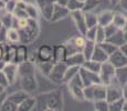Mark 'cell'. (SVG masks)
<instances>
[{
	"instance_id": "cell-13",
	"label": "cell",
	"mask_w": 127,
	"mask_h": 111,
	"mask_svg": "<svg viewBox=\"0 0 127 111\" xmlns=\"http://www.w3.org/2000/svg\"><path fill=\"white\" fill-rule=\"evenodd\" d=\"M70 16V10L67 9L66 6H63V4H59L55 2L54 4V9L52 12V18L51 21L52 22H58L62 19H65Z\"/></svg>"
},
{
	"instance_id": "cell-43",
	"label": "cell",
	"mask_w": 127,
	"mask_h": 111,
	"mask_svg": "<svg viewBox=\"0 0 127 111\" xmlns=\"http://www.w3.org/2000/svg\"><path fill=\"white\" fill-rule=\"evenodd\" d=\"M98 46L101 47V48L103 49V50H104L108 56H111L112 53H113L114 51L116 50V49H118V47H116L115 44L108 42V41H104V42H102V43H98Z\"/></svg>"
},
{
	"instance_id": "cell-50",
	"label": "cell",
	"mask_w": 127,
	"mask_h": 111,
	"mask_svg": "<svg viewBox=\"0 0 127 111\" xmlns=\"http://www.w3.org/2000/svg\"><path fill=\"white\" fill-rule=\"evenodd\" d=\"M7 97H8V93H7V91H4L3 93H1V95H0V108H1L3 101L7 99Z\"/></svg>"
},
{
	"instance_id": "cell-36",
	"label": "cell",
	"mask_w": 127,
	"mask_h": 111,
	"mask_svg": "<svg viewBox=\"0 0 127 111\" xmlns=\"http://www.w3.org/2000/svg\"><path fill=\"white\" fill-rule=\"evenodd\" d=\"M85 23H86L87 28L97 26L98 24V22H97V14L93 13L92 11H86L85 12Z\"/></svg>"
},
{
	"instance_id": "cell-25",
	"label": "cell",
	"mask_w": 127,
	"mask_h": 111,
	"mask_svg": "<svg viewBox=\"0 0 127 111\" xmlns=\"http://www.w3.org/2000/svg\"><path fill=\"white\" fill-rule=\"evenodd\" d=\"M108 55H107L106 52L103 50V49L101 48V47L98 46V44L96 43V46H95V49H94V51H93V55H92V58L93 60H95V61H97V62H101V63H103L105 62V61H107L108 60Z\"/></svg>"
},
{
	"instance_id": "cell-58",
	"label": "cell",
	"mask_w": 127,
	"mask_h": 111,
	"mask_svg": "<svg viewBox=\"0 0 127 111\" xmlns=\"http://www.w3.org/2000/svg\"><path fill=\"white\" fill-rule=\"evenodd\" d=\"M6 87H3V86H1V85H0V95H1V93H3L4 92V91H6Z\"/></svg>"
},
{
	"instance_id": "cell-22",
	"label": "cell",
	"mask_w": 127,
	"mask_h": 111,
	"mask_svg": "<svg viewBox=\"0 0 127 111\" xmlns=\"http://www.w3.org/2000/svg\"><path fill=\"white\" fill-rule=\"evenodd\" d=\"M34 109H35V97L30 95L18 106V110L17 111H32Z\"/></svg>"
},
{
	"instance_id": "cell-24",
	"label": "cell",
	"mask_w": 127,
	"mask_h": 111,
	"mask_svg": "<svg viewBox=\"0 0 127 111\" xmlns=\"http://www.w3.org/2000/svg\"><path fill=\"white\" fill-rule=\"evenodd\" d=\"M16 51H17V44L4 43V61L6 62H14Z\"/></svg>"
},
{
	"instance_id": "cell-8",
	"label": "cell",
	"mask_w": 127,
	"mask_h": 111,
	"mask_svg": "<svg viewBox=\"0 0 127 111\" xmlns=\"http://www.w3.org/2000/svg\"><path fill=\"white\" fill-rule=\"evenodd\" d=\"M20 86L23 91L28 93H33L38 89V80H36L35 73L32 75H26L20 77Z\"/></svg>"
},
{
	"instance_id": "cell-19",
	"label": "cell",
	"mask_w": 127,
	"mask_h": 111,
	"mask_svg": "<svg viewBox=\"0 0 127 111\" xmlns=\"http://www.w3.org/2000/svg\"><path fill=\"white\" fill-rule=\"evenodd\" d=\"M85 60H86V59H85L83 52L80 51V52H75V53H73V55L67 56L66 59H65V62H66L67 66H80V67H82V65L84 63Z\"/></svg>"
},
{
	"instance_id": "cell-7",
	"label": "cell",
	"mask_w": 127,
	"mask_h": 111,
	"mask_svg": "<svg viewBox=\"0 0 127 111\" xmlns=\"http://www.w3.org/2000/svg\"><path fill=\"white\" fill-rule=\"evenodd\" d=\"M122 97H123V87L114 78V80L108 86H106V100L109 103Z\"/></svg>"
},
{
	"instance_id": "cell-46",
	"label": "cell",
	"mask_w": 127,
	"mask_h": 111,
	"mask_svg": "<svg viewBox=\"0 0 127 111\" xmlns=\"http://www.w3.org/2000/svg\"><path fill=\"white\" fill-rule=\"evenodd\" d=\"M104 30H105V36H106V39H107L108 37H111L112 34L115 33L116 31L118 30V28H117L115 24L109 23V24H107V26L104 27Z\"/></svg>"
},
{
	"instance_id": "cell-16",
	"label": "cell",
	"mask_w": 127,
	"mask_h": 111,
	"mask_svg": "<svg viewBox=\"0 0 127 111\" xmlns=\"http://www.w3.org/2000/svg\"><path fill=\"white\" fill-rule=\"evenodd\" d=\"M66 50H65L64 44H57L53 46V63L55 62H64L66 59Z\"/></svg>"
},
{
	"instance_id": "cell-55",
	"label": "cell",
	"mask_w": 127,
	"mask_h": 111,
	"mask_svg": "<svg viewBox=\"0 0 127 111\" xmlns=\"http://www.w3.org/2000/svg\"><path fill=\"white\" fill-rule=\"evenodd\" d=\"M109 3L113 4V6H116V4L119 3V0H109Z\"/></svg>"
},
{
	"instance_id": "cell-1",
	"label": "cell",
	"mask_w": 127,
	"mask_h": 111,
	"mask_svg": "<svg viewBox=\"0 0 127 111\" xmlns=\"http://www.w3.org/2000/svg\"><path fill=\"white\" fill-rule=\"evenodd\" d=\"M18 31L20 34V43L30 44L38 39L40 34V26L38 20L29 18L26 26L21 29H18Z\"/></svg>"
},
{
	"instance_id": "cell-35",
	"label": "cell",
	"mask_w": 127,
	"mask_h": 111,
	"mask_svg": "<svg viewBox=\"0 0 127 111\" xmlns=\"http://www.w3.org/2000/svg\"><path fill=\"white\" fill-rule=\"evenodd\" d=\"M63 44H64V47H65V50H66V55L67 56L73 55V53H75V52H80V51H82L81 49H80L79 47L74 43V41L72 40V38H70L69 40L65 41Z\"/></svg>"
},
{
	"instance_id": "cell-4",
	"label": "cell",
	"mask_w": 127,
	"mask_h": 111,
	"mask_svg": "<svg viewBox=\"0 0 127 111\" xmlns=\"http://www.w3.org/2000/svg\"><path fill=\"white\" fill-rule=\"evenodd\" d=\"M67 69L66 62H55L53 63L52 69H51L50 73H49L48 79L50 81H52L53 83H57V85H61L63 83V79H64L65 71Z\"/></svg>"
},
{
	"instance_id": "cell-20",
	"label": "cell",
	"mask_w": 127,
	"mask_h": 111,
	"mask_svg": "<svg viewBox=\"0 0 127 111\" xmlns=\"http://www.w3.org/2000/svg\"><path fill=\"white\" fill-rule=\"evenodd\" d=\"M4 37H6V41L9 43H20V34H19L18 29L14 28V27H10V28L6 29Z\"/></svg>"
},
{
	"instance_id": "cell-28",
	"label": "cell",
	"mask_w": 127,
	"mask_h": 111,
	"mask_svg": "<svg viewBox=\"0 0 127 111\" xmlns=\"http://www.w3.org/2000/svg\"><path fill=\"white\" fill-rule=\"evenodd\" d=\"M52 66L53 61H36L35 62V68L46 78L49 77V73L52 69Z\"/></svg>"
},
{
	"instance_id": "cell-29",
	"label": "cell",
	"mask_w": 127,
	"mask_h": 111,
	"mask_svg": "<svg viewBox=\"0 0 127 111\" xmlns=\"http://www.w3.org/2000/svg\"><path fill=\"white\" fill-rule=\"evenodd\" d=\"M115 79L122 87L125 85V83L127 82V66L121 67V68H116Z\"/></svg>"
},
{
	"instance_id": "cell-40",
	"label": "cell",
	"mask_w": 127,
	"mask_h": 111,
	"mask_svg": "<svg viewBox=\"0 0 127 111\" xmlns=\"http://www.w3.org/2000/svg\"><path fill=\"white\" fill-rule=\"evenodd\" d=\"M83 6H84V2L80 1V0H69L66 3V7L70 10V12L75 10H82Z\"/></svg>"
},
{
	"instance_id": "cell-26",
	"label": "cell",
	"mask_w": 127,
	"mask_h": 111,
	"mask_svg": "<svg viewBox=\"0 0 127 111\" xmlns=\"http://www.w3.org/2000/svg\"><path fill=\"white\" fill-rule=\"evenodd\" d=\"M105 41H108V42L115 44L116 47H121L125 43V40H124V33H123V29H118L114 34H112L111 37L106 39Z\"/></svg>"
},
{
	"instance_id": "cell-9",
	"label": "cell",
	"mask_w": 127,
	"mask_h": 111,
	"mask_svg": "<svg viewBox=\"0 0 127 111\" xmlns=\"http://www.w3.org/2000/svg\"><path fill=\"white\" fill-rule=\"evenodd\" d=\"M70 17L72 18L73 22H74L75 27H76L77 31L80 34L84 36L87 30L86 23H85V12L83 10H75L70 12Z\"/></svg>"
},
{
	"instance_id": "cell-27",
	"label": "cell",
	"mask_w": 127,
	"mask_h": 111,
	"mask_svg": "<svg viewBox=\"0 0 127 111\" xmlns=\"http://www.w3.org/2000/svg\"><path fill=\"white\" fill-rule=\"evenodd\" d=\"M29 96H30V93L26 92V91H23L22 89L19 91H16V92L11 93V95H8V97H7V99L11 100L12 102H14L17 106H19L22 101L26 99V98H28Z\"/></svg>"
},
{
	"instance_id": "cell-52",
	"label": "cell",
	"mask_w": 127,
	"mask_h": 111,
	"mask_svg": "<svg viewBox=\"0 0 127 111\" xmlns=\"http://www.w3.org/2000/svg\"><path fill=\"white\" fill-rule=\"evenodd\" d=\"M119 49H121V50L123 51L124 53H125V56L127 57V42H125V43L123 44V46H121V47H119Z\"/></svg>"
},
{
	"instance_id": "cell-56",
	"label": "cell",
	"mask_w": 127,
	"mask_h": 111,
	"mask_svg": "<svg viewBox=\"0 0 127 111\" xmlns=\"http://www.w3.org/2000/svg\"><path fill=\"white\" fill-rule=\"evenodd\" d=\"M4 7H6V2H4L3 0H0V10L4 9Z\"/></svg>"
},
{
	"instance_id": "cell-49",
	"label": "cell",
	"mask_w": 127,
	"mask_h": 111,
	"mask_svg": "<svg viewBox=\"0 0 127 111\" xmlns=\"http://www.w3.org/2000/svg\"><path fill=\"white\" fill-rule=\"evenodd\" d=\"M0 60H4V43L0 42Z\"/></svg>"
},
{
	"instance_id": "cell-2",
	"label": "cell",
	"mask_w": 127,
	"mask_h": 111,
	"mask_svg": "<svg viewBox=\"0 0 127 111\" xmlns=\"http://www.w3.org/2000/svg\"><path fill=\"white\" fill-rule=\"evenodd\" d=\"M83 91H84V99L90 102L106 99V86H104L103 83L86 86L83 88Z\"/></svg>"
},
{
	"instance_id": "cell-31",
	"label": "cell",
	"mask_w": 127,
	"mask_h": 111,
	"mask_svg": "<svg viewBox=\"0 0 127 111\" xmlns=\"http://www.w3.org/2000/svg\"><path fill=\"white\" fill-rule=\"evenodd\" d=\"M95 46H96V42L95 41H92V40H87L86 39V42H85L84 47L82 49V52L84 55L85 59L89 60V59L92 58V55H93V51L95 49Z\"/></svg>"
},
{
	"instance_id": "cell-32",
	"label": "cell",
	"mask_w": 127,
	"mask_h": 111,
	"mask_svg": "<svg viewBox=\"0 0 127 111\" xmlns=\"http://www.w3.org/2000/svg\"><path fill=\"white\" fill-rule=\"evenodd\" d=\"M101 62H97V61L93 60V59H89V60H85L84 63L82 65L83 68L87 69L90 71H93V72L99 73V70H101Z\"/></svg>"
},
{
	"instance_id": "cell-54",
	"label": "cell",
	"mask_w": 127,
	"mask_h": 111,
	"mask_svg": "<svg viewBox=\"0 0 127 111\" xmlns=\"http://www.w3.org/2000/svg\"><path fill=\"white\" fill-rule=\"evenodd\" d=\"M67 1H69V0H57V3H59V4H63V6H66Z\"/></svg>"
},
{
	"instance_id": "cell-48",
	"label": "cell",
	"mask_w": 127,
	"mask_h": 111,
	"mask_svg": "<svg viewBox=\"0 0 127 111\" xmlns=\"http://www.w3.org/2000/svg\"><path fill=\"white\" fill-rule=\"evenodd\" d=\"M0 85L3 86V87L8 88L9 86V81H8V78H7V76L4 75L3 70H0Z\"/></svg>"
},
{
	"instance_id": "cell-37",
	"label": "cell",
	"mask_w": 127,
	"mask_h": 111,
	"mask_svg": "<svg viewBox=\"0 0 127 111\" xmlns=\"http://www.w3.org/2000/svg\"><path fill=\"white\" fill-rule=\"evenodd\" d=\"M125 99L124 97L119 98L117 100H114L112 102H109V107L108 110L109 111H123V107H124V103H125Z\"/></svg>"
},
{
	"instance_id": "cell-30",
	"label": "cell",
	"mask_w": 127,
	"mask_h": 111,
	"mask_svg": "<svg viewBox=\"0 0 127 111\" xmlns=\"http://www.w3.org/2000/svg\"><path fill=\"white\" fill-rule=\"evenodd\" d=\"M34 110H38V111L48 110V106H46V92L35 96V109Z\"/></svg>"
},
{
	"instance_id": "cell-42",
	"label": "cell",
	"mask_w": 127,
	"mask_h": 111,
	"mask_svg": "<svg viewBox=\"0 0 127 111\" xmlns=\"http://www.w3.org/2000/svg\"><path fill=\"white\" fill-rule=\"evenodd\" d=\"M106 40V36H105V30L104 27L97 24V29H96V34H95V42L97 44L102 43Z\"/></svg>"
},
{
	"instance_id": "cell-34",
	"label": "cell",
	"mask_w": 127,
	"mask_h": 111,
	"mask_svg": "<svg viewBox=\"0 0 127 111\" xmlns=\"http://www.w3.org/2000/svg\"><path fill=\"white\" fill-rule=\"evenodd\" d=\"M26 12H27V14H28V18L34 19V20H38L39 16H40V11H39L38 7H36V4L34 6L33 3H27Z\"/></svg>"
},
{
	"instance_id": "cell-41",
	"label": "cell",
	"mask_w": 127,
	"mask_h": 111,
	"mask_svg": "<svg viewBox=\"0 0 127 111\" xmlns=\"http://www.w3.org/2000/svg\"><path fill=\"white\" fill-rule=\"evenodd\" d=\"M102 0H85L84 1V6H83L82 10L84 12L86 11H92L93 9H95L99 3H101Z\"/></svg>"
},
{
	"instance_id": "cell-18",
	"label": "cell",
	"mask_w": 127,
	"mask_h": 111,
	"mask_svg": "<svg viewBox=\"0 0 127 111\" xmlns=\"http://www.w3.org/2000/svg\"><path fill=\"white\" fill-rule=\"evenodd\" d=\"M28 47L27 44L23 43H19L17 46V51H16V59H14V63L19 65V63H22L24 61L28 60Z\"/></svg>"
},
{
	"instance_id": "cell-47",
	"label": "cell",
	"mask_w": 127,
	"mask_h": 111,
	"mask_svg": "<svg viewBox=\"0 0 127 111\" xmlns=\"http://www.w3.org/2000/svg\"><path fill=\"white\" fill-rule=\"evenodd\" d=\"M16 4H17V0H8V1L6 2V7H4V9H6L7 11L9 12H13L14 8H16Z\"/></svg>"
},
{
	"instance_id": "cell-33",
	"label": "cell",
	"mask_w": 127,
	"mask_h": 111,
	"mask_svg": "<svg viewBox=\"0 0 127 111\" xmlns=\"http://www.w3.org/2000/svg\"><path fill=\"white\" fill-rule=\"evenodd\" d=\"M80 68H81L80 66H67V69L64 75V79H63V83H67L75 75H77L80 71Z\"/></svg>"
},
{
	"instance_id": "cell-15",
	"label": "cell",
	"mask_w": 127,
	"mask_h": 111,
	"mask_svg": "<svg viewBox=\"0 0 127 111\" xmlns=\"http://www.w3.org/2000/svg\"><path fill=\"white\" fill-rule=\"evenodd\" d=\"M114 12L111 9H105L102 10L99 13H97V22H98L99 26L105 27L107 24L112 23L113 22V18H114Z\"/></svg>"
},
{
	"instance_id": "cell-21",
	"label": "cell",
	"mask_w": 127,
	"mask_h": 111,
	"mask_svg": "<svg viewBox=\"0 0 127 111\" xmlns=\"http://www.w3.org/2000/svg\"><path fill=\"white\" fill-rule=\"evenodd\" d=\"M67 88H69V91L73 98H74L76 101H85L84 99V91H83V88L81 86H76V85H71V83H67Z\"/></svg>"
},
{
	"instance_id": "cell-51",
	"label": "cell",
	"mask_w": 127,
	"mask_h": 111,
	"mask_svg": "<svg viewBox=\"0 0 127 111\" xmlns=\"http://www.w3.org/2000/svg\"><path fill=\"white\" fill-rule=\"evenodd\" d=\"M123 97H124V99L127 101V82L123 86Z\"/></svg>"
},
{
	"instance_id": "cell-10",
	"label": "cell",
	"mask_w": 127,
	"mask_h": 111,
	"mask_svg": "<svg viewBox=\"0 0 127 111\" xmlns=\"http://www.w3.org/2000/svg\"><path fill=\"white\" fill-rule=\"evenodd\" d=\"M79 73H80V76H81L82 82H83L84 87L91 86V85H96V83H102L99 75L96 72H93V71H90V70H87V69L81 67Z\"/></svg>"
},
{
	"instance_id": "cell-14",
	"label": "cell",
	"mask_w": 127,
	"mask_h": 111,
	"mask_svg": "<svg viewBox=\"0 0 127 111\" xmlns=\"http://www.w3.org/2000/svg\"><path fill=\"white\" fill-rule=\"evenodd\" d=\"M3 72L4 75L7 76L9 81V85H13L16 82L17 78L19 77V73H18V65L14 62H7L3 67Z\"/></svg>"
},
{
	"instance_id": "cell-59",
	"label": "cell",
	"mask_w": 127,
	"mask_h": 111,
	"mask_svg": "<svg viewBox=\"0 0 127 111\" xmlns=\"http://www.w3.org/2000/svg\"><path fill=\"white\" fill-rule=\"evenodd\" d=\"M123 33H124V40H125V42H127V30L126 31L123 30Z\"/></svg>"
},
{
	"instance_id": "cell-45",
	"label": "cell",
	"mask_w": 127,
	"mask_h": 111,
	"mask_svg": "<svg viewBox=\"0 0 127 111\" xmlns=\"http://www.w3.org/2000/svg\"><path fill=\"white\" fill-rule=\"evenodd\" d=\"M96 29H97V26L91 27V28H87V30H86V32H85L84 37L87 39V40L95 41V34H96Z\"/></svg>"
},
{
	"instance_id": "cell-12",
	"label": "cell",
	"mask_w": 127,
	"mask_h": 111,
	"mask_svg": "<svg viewBox=\"0 0 127 111\" xmlns=\"http://www.w3.org/2000/svg\"><path fill=\"white\" fill-rule=\"evenodd\" d=\"M108 61L115 67V68H121V67L127 66V57L119 48L116 49V50L108 57Z\"/></svg>"
},
{
	"instance_id": "cell-23",
	"label": "cell",
	"mask_w": 127,
	"mask_h": 111,
	"mask_svg": "<svg viewBox=\"0 0 127 111\" xmlns=\"http://www.w3.org/2000/svg\"><path fill=\"white\" fill-rule=\"evenodd\" d=\"M13 14L11 12L7 11L6 9H1L0 10V20H1V23L3 26L4 29H8L12 27L13 24Z\"/></svg>"
},
{
	"instance_id": "cell-39",
	"label": "cell",
	"mask_w": 127,
	"mask_h": 111,
	"mask_svg": "<svg viewBox=\"0 0 127 111\" xmlns=\"http://www.w3.org/2000/svg\"><path fill=\"white\" fill-rule=\"evenodd\" d=\"M93 105H94V110H96V111H109L108 110L109 103L106 99L96 100L93 102Z\"/></svg>"
},
{
	"instance_id": "cell-62",
	"label": "cell",
	"mask_w": 127,
	"mask_h": 111,
	"mask_svg": "<svg viewBox=\"0 0 127 111\" xmlns=\"http://www.w3.org/2000/svg\"><path fill=\"white\" fill-rule=\"evenodd\" d=\"M80 1H82V2H84V1H85V0H80Z\"/></svg>"
},
{
	"instance_id": "cell-17",
	"label": "cell",
	"mask_w": 127,
	"mask_h": 111,
	"mask_svg": "<svg viewBox=\"0 0 127 111\" xmlns=\"http://www.w3.org/2000/svg\"><path fill=\"white\" fill-rule=\"evenodd\" d=\"M35 63L32 61H24L22 63H19L18 65V73L19 77L21 76H26V75H32L35 73Z\"/></svg>"
},
{
	"instance_id": "cell-61",
	"label": "cell",
	"mask_w": 127,
	"mask_h": 111,
	"mask_svg": "<svg viewBox=\"0 0 127 111\" xmlns=\"http://www.w3.org/2000/svg\"><path fill=\"white\" fill-rule=\"evenodd\" d=\"M3 29H4V28H3V26H2V23H1V20H0V32H1Z\"/></svg>"
},
{
	"instance_id": "cell-60",
	"label": "cell",
	"mask_w": 127,
	"mask_h": 111,
	"mask_svg": "<svg viewBox=\"0 0 127 111\" xmlns=\"http://www.w3.org/2000/svg\"><path fill=\"white\" fill-rule=\"evenodd\" d=\"M123 30H124V31H126V30H127V18H126V22H125V26H124Z\"/></svg>"
},
{
	"instance_id": "cell-38",
	"label": "cell",
	"mask_w": 127,
	"mask_h": 111,
	"mask_svg": "<svg viewBox=\"0 0 127 111\" xmlns=\"http://www.w3.org/2000/svg\"><path fill=\"white\" fill-rule=\"evenodd\" d=\"M125 22H126V17L124 14L119 13V12H115L114 13V18L112 23L115 24L118 29H123L124 26H125Z\"/></svg>"
},
{
	"instance_id": "cell-53",
	"label": "cell",
	"mask_w": 127,
	"mask_h": 111,
	"mask_svg": "<svg viewBox=\"0 0 127 111\" xmlns=\"http://www.w3.org/2000/svg\"><path fill=\"white\" fill-rule=\"evenodd\" d=\"M119 3L125 10H127V0H119Z\"/></svg>"
},
{
	"instance_id": "cell-57",
	"label": "cell",
	"mask_w": 127,
	"mask_h": 111,
	"mask_svg": "<svg viewBox=\"0 0 127 111\" xmlns=\"http://www.w3.org/2000/svg\"><path fill=\"white\" fill-rule=\"evenodd\" d=\"M6 61L4 60H0V70H2L3 69V67H4V65H6Z\"/></svg>"
},
{
	"instance_id": "cell-6",
	"label": "cell",
	"mask_w": 127,
	"mask_h": 111,
	"mask_svg": "<svg viewBox=\"0 0 127 111\" xmlns=\"http://www.w3.org/2000/svg\"><path fill=\"white\" fill-rule=\"evenodd\" d=\"M55 2H57V0H35L36 7L40 11V14L45 20L51 21Z\"/></svg>"
},
{
	"instance_id": "cell-3",
	"label": "cell",
	"mask_w": 127,
	"mask_h": 111,
	"mask_svg": "<svg viewBox=\"0 0 127 111\" xmlns=\"http://www.w3.org/2000/svg\"><path fill=\"white\" fill-rule=\"evenodd\" d=\"M46 106H48V110L51 111L63 110L64 102H63V96L61 89L46 92Z\"/></svg>"
},
{
	"instance_id": "cell-5",
	"label": "cell",
	"mask_w": 127,
	"mask_h": 111,
	"mask_svg": "<svg viewBox=\"0 0 127 111\" xmlns=\"http://www.w3.org/2000/svg\"><path fill=\"white\" fill-rule=\"evenodd\" d=\"M115 70L116 68L109 62L108 60L105 61L101 65V70H99V78L101 82L104 86H108L115 78Z\"/></svg>"
},
{
	"instance_id": "cell-44",
	"label": "cell",
	"mask_w": 127,
	"mask_h": 111,
	"mask_svg": "<svg viewBox=\"0 0 127 111\" xmlns=\"http://www.w3.org/2000/svg\"><path fill=\"white\" fill-rule=\"evenodd\" d=\"M0 110L1 111H17L18 110V106H17L14 102H12L11 100L6 99L3 101V103H2Z\"/></svg>"
},
{
	"instance_id": "cell-11",
	"label": "cell",
	"mask_w": 127,
	"mask_h": 111,
	"mask_svg": "<svg viewBox=\"0 0 127 111\" xmlns=\"http://www.w3.org/2000/svg\"><path fill=\"white\" fill-rule=\"evenodd\" d=\"M53 58V46L42 44L36 50V61H52ZM35 61V62H36Z\"/></svg>"
}]
</instances>
